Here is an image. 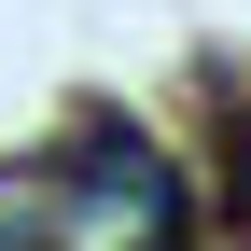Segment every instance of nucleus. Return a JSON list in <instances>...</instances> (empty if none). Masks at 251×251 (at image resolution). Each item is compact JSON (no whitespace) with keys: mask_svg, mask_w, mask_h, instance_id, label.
I'll list each match as a JSON object with an SVG mask.
<instances>
[{"mask_svg":"<svg viewBox=\"0 0 251 251\" xmlns=\"http://www.w3.org/2000/svg\"><path fill=\"white\" fill-rule=\"evenodd\" d=\"M70 181L98 209H126L140 237H181V181H168V153L140 140V126H84V153H70Z\"/></svg>","mask_w":251,"mask_h":251,"instance_id":"nucleus-1","label":"nucleus"},{"mask_svg":"<svg viewBox=\"0 0 251 251\" xmlns=\"http://www.w3.org/2000/svg\"><path fill=\"white\" fill-rule=\"evenodd\" d=\"M28 224H42V181H14V168H0V251H28Z\"/></svg>","mask_w":251,"mask_h":251,"instance_id":"nucleus-2","label":"nucleus"},{"mask_svg":"<svg viewBox=\"0 0 251 251\" xmlns=\"http://www.w3.org/2000/svg\"><path fill=\"white\" fill-rule=\"evenodd\" d=\"M224 224L251 237V126H237V140H224Z\"/></svg>","mask_w":251,"mask_h":251,"instance_id":"nucleus-3","label":"nucleus"},{"mask_svg":"<svg viewBox=\"0 0 251 251\" xmlns=\"http://www.w3.org/2000/svg\"><path fill=\"white\" fill-rule=\"evenodd\" d=\"M153 251H181V237H153Z\"/></svg>","mask_w":251,"mask_h":251,"instance_id":"nucleus-4","label":"nucleus"}]
</instances>
